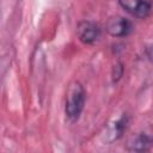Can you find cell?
Here are the masks:
<instances>
[{
	"label": "cell",
	"mask_w": 153,
	"mask_h": 153,
	"mask_svg": "<svg viewBox=\"0 0 153 153\" xmlns=\"http://www.w3.org/2000/svg\"><path fill=\"white\" fill-rule=\"evenodd\" d=\"M122 74H123V66H122L121 62H117V63L114 66V68H112V80H114L115 82L118 81V80L121 79Z\"/></svg>",
	"instance_id": "52a82bcc"
},
{
	"label": "cell",
	"mask_w": 153,
	"mask_h": 153,
	"mask_svg": "<svg viewBox=\"0 0 153 153\" xmlns=\"http://www.w3.org/2000/svg\"><path fill=\"white\" fill-rule=\"evenodd\" d=\"M85 104V90L79 81H72L68 85L66 93L65 111L69 120L75 121L79 118Z\"/></svg>",
	"instance_id": "6da1fadb"
},
{
	"label": "cell",
	"mask_w": 153,
	"mask_h": 153,
	"mask_svg": "<svg viewBox=\"0 0 153 153\" xmlns=\"http://www.w3.org/2000/svg\"><path fill=\"white\" fill-rule=\"evenodd\" d=\"M127 116H122L120 120L115 121L114 123H111L109 127H108V131H106V141L108 142H112L117 139L121 137L122 133L126 130V127H127Z\"/></svg>",
	"instance_id": "8992f818"
},
{
	"label": "cell",
	"mask_w": 153,
	"mask_h": 153,
	"mask_svg": "<svg viewBox=\"0 0 153 153\" xmlns=\"http://www.w3.org/2000/svg\"><path fill=\"white\" fill-rule=\"evenodd\" d=\"M78 37L79 39L85 43V44H91L93 42H96L99 36H100V27L98 24L90 22V20H84L81 23H79L78 29Z\"/></svg>",
	"instance_id": "3957f363"
},
{
	"label": "cell",
	"mask_w": 153,
	"mask_h": 153,
	"mask_svg": "<svg viewBox=\"0 0 153 153\" xmlns=\"http://www.w3.org/2000/svg\"><path fill=\"white\" fill-rule=\"evenodd\" d=\"M152 145H153V139L147 134L141 133L129 141L128 149L134 152H145V151H148Z\"/></svg>",
	"instance_id": "5b68a950"
},
{
	"label": "cell",
	"mask_w": 153,
	"mask_h": 153,
	"mask_svg": "<svg viewBox=\"0 0 153 153\" xmlns=\"http://www.w3.org/2000/svg\"><path fill=\"white\" fill-rule=\"evenodd\" d=\"M105 29L108 33L111 35L112 37H123L131 31V24L126 18L116 16L108 19Z\"/></svg>",
	"instance_id": "277c9868"
},
{
	"label": "cell",
	"mask_w": 153,
	"mask_h": 153,
	"mask_svg": "<svg viewBox=\"0 0 153 153\" xmlns=\"http://www.w3.org/2000/svg\"><path fill=\"white\" fill-rule=\"evenodd\" d=\"M118 4L128 13L141 19L148 17L152 10L151 2L146 0H118Z\"/></svg>",
	"instance_id": "7a4b0ae2"
}]
</instances>
